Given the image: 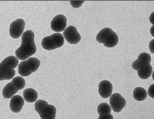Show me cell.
<instances>
[{"label": "cell", "instance_id": "6da1fadb", "mask_svg": "<svg viewBox=\"0 0 154 119\" xmlns=\"http://www.w3.org/2000/svg\"><path fill=\"white\" fill-rule=\"evenodd\" d=\"M34 33L29 30L23 34L22 43L16 50L15 54L18 59L24 60L34 55L36 52L37 47L34 42Z\"/></svg>", "mask_w": 154, "mask_h": 119}, {"label": "cell", "instance_id": "7a4b0ae2", "mask_svg": "<svg viewBox=\"0 0 154 119\" xmlns=\"http://www.w3.org/2000/svg\"><path fill=\"white\" fill-rule=\"evenodd\" d=\"M19 62L14 56H8L0 64V80H10L16 74L14 69L18 65Z\"/></svg>", "mask_w": 154, "mask_h": 119}, {"label": "cell", "instance_id": "3957f363", "mask_svg": "<svg viewBox=\"0 0 154 119\" xmlns=\"http://www.w3.org/2000/svg\"><path fill=\"white\" fill-rule=\"evenodd\" d=\"M96 39L97 42L108 48L115 47L119 41L117 34L110 28L107 27L103 28L98 33Z\"/></svg>", "mask_w": 154, "mask_h": 119}, {"label": "cell", "instance_id": "277c9868", "mask_svg": "<svg viewBox=\"0 0 154 119\" xmlns=\"http://www.w3.org/2000/svg\"><path fill=\"white\" fill-rule=\"evenodd\" d=\"M35 110L42 119H55L57 109L55 106L48 105L45 100H39L34 105Z\"/></svg>", "mask_w": 154, "mask_h": 119}, {"label": "cell", "instance_id": "5b68a950", "mask_svg": "<svg viewBox=\"0 0 154 119\" xmlns=\"http://www.w3.org/2000/svg\"><path fill=\"white\" fill-rule=\"evenodd\" d=\"M25 84V80L22 77L17 76L14 78L11 82L8 83L3 88V97L6 99L13 97L19 90L24 88Z\"/></svg>", "mask_w": 154, "mask_h": 119}, {"label": "cell", "instance_id": "8992f818", "mask_svg": "<svg viewBox=\"0 0 154 119\" xmlns=\"http://www.w3.org/2000/svg\"><path fill=\"white\" fill-rule=\"evenodd\" d=\"M41 64L40 61L36 57H30L23 61L19 64L18 72L23 77H27L38 70Z\"/></svg>", "mask_w": 154, "mask_h": 119}, {"label": "cell", "instance_id": "52a82bcc", "mask_svg": "<svg viewBox=\"0 0 154 119\" xmlns=\"http://www.w3.org/2000/svg\"><path fill=\"white\" fill-rule=\"evenodd\" d=\"M64 41V39L61 34L55 33L44 37L42 40V45L44 49L51 51L61 47L63 46Z\"/></svg>", "mask_w": 154, "mask_h": 119}, {"label": "cell", "instance_id": "ba28073f", "mask_svg": "<svg viewBox=\"0 0 154 119\" xmlns=\"http://www.w3.org/2000/svg\"><path fill=\"white\" fill-rule=\"evenodd\" d=\"M25 24V21L22 19H18L13 21L9 28L11 37L15 39L20 37L24 32Z\"/></svg>", "mask_w": 154, "mask_h": 119}, {"label": "cell", "instance_id": "9c48e42d", "mask_svg": "<svg viewBox=\"0 0 154 119\" xmlns=\"http://www.w3.org/2000/svg\"><path fill=\"white\" fill-rule=\"evenodd\" d=\"M63 35L67 42L72 44H78L81 39V36L77 28L73 26L67 27L63 31Z\"/></svg>", "mask_w": 154, "mask_h": 119}, {"label": "cell", "instance_id": "30bf717a", "mask_svg": "<svg viewBox=\"0 0 154 119\" xmlns=\"http://www.w3.org/2000/svg\"><path fill=\"white\" fill-rule=\"evenodd\" d=\"M109 103L113 111L119 113L125 107L127 102L120 94L116 93L111 96L109 99Z\"/></svg>", "mask_w": 154, "mask_h": 119}, {"label": "cell", "instance_id": "8fae6325", "mask_svg": "<svg viewBox=\"0 0 154 119\" xmlns=\"http://www.w3.org/2000/svg\"><path fill=\"white\" fill-rule=\"evenodd\" d=\"M67 26V19L63 14L57 15L51 23V27L55 32H60L64 30Z\"/></svg>", "mask_w": 154, "mask_h": 119}, {"label": "cell", "instance_id": "7c38bea8", "mask_svg": "<svg viewBox=\"0 0 154 119\" xmlns=\"http://www.w3.org/2000/svg\"><path fill=\"white\" fill-rule=\"evenodd\" d=\"M113 90L112 84L109 81L104 80L100 82L99 92L103 98H107L111 96Z\"/></svg>", "mask_w": 154, "mask_h": 119}, {"label": "cell", "instance_id": "4fadbf2b", "mask_svg": "<svg viewBox=\"0 0 154 119\" xmlns=\"http://www.w3.org/2000/svg\"><path fill=\"white\" fill-rule=\"evenodd\" d=\"M151 60L149 54L147 53H142L139 55L137 59L132 63V67L134 70L137 71L141 66L150 64Z\"/></svg>", "mask_w": 154, "mask_h": 119}, {"label": "cell", "instance_id": "5bb4252c", "mask_svg": "<svg viewBox=\"0 0 154 119\" xmlns=\"http://www.w3.org/2000/svg\"><path fill=\"white\" fill-rule=\"evenodd\" d=\"M24 105L23 98L20 95H16L11 98L10 107L13 112L19 113L22 110Z\"/></svg>", "mask_w": 154, "mask_h": 119}, {"label": "cell", "instance_id": "9a60e30c", "mask_svg": "<svg viewBox=\"0 0 154 119\" xmlns=\"http://www.w3.org/2000/svg\"><path fill=\"white\" fill-rule=\"evenodd\" d=\"M153 68L150 64L141 66L137 70L139 77L143 80H146L149 78L152 72Z\"/></svg>", "mask_w": 154, "mask_h": 119}, {"label": "cell", "instance_id": "2e32d148", "mask_svg": "<svg viewBox=\"0 0 154 119\" xmlns=\"http://www.w3.org/2000/svg\"><path fill=\"white\" fill-rule=\"evenodd\" d=\"M23 95L26 102L32 103L36 101L38 97V93L33 88H28L24 91Z\"/></svg>", "mask_w": 154, "mask_h": 119}, {"label": "cell", "instance_id": "e0dca14e", "mask_svg": "<svg viewBox=\"0 0 154 119\" xmlns=\"http://www.w3.org/2000/svg\"><path fill=\"white\" fill-rule=\"evenodd\" d=\"M147 93L146 90L141 87H137L133 92V97L137 101H142L146 99Z\"/></svg>", "mask_w": 154, "mask_h": 119}, {"label": "cell", "instance_id": "ac0fdd59", "mask_svg": "<svg viewBox=\"0 0 154 119\" xmlns=\"http://www.w3.org/2000/svg\"><path fill=\"white\" fill-rule=\"evenodd\" d=\"M97 112L100 115L111 114V108L109 104L103 102L98 106Z\"/></svg>", "mask_w": 154, "mask_h": 119}, {"label": "cell", "instance_id": "d6986e66", "mask_svg": "<svg viewBox=\"0 0 154 119\" xmlns=\"http://www.w3.org/2000/svg\"><path fill=\"white\" fill-rule=\"evenodd\" d=\"M84 2L70 1V3L73 8H78L81 7Z\"/></svg>", "mask_w": 154, "mask_h": 119}, {"label": "cell", "instance_id": "ffe728a7", "mask_svg": "<svg viewBox=\"0 0 154 119\" xmlns=\"http://www.w3.org/2000/svg\"><path fill=\"white\" fill-rule=\"evenodd\" d=\"M148 94L150 97L154 99V84H152L149 87Z\"/></svg>", "mask_w": 154, "mask_h": 119}, {"label": "cell", "instance_id": "44dd1931", "mask_svg": "<svg viewBox=\"0 0 154 119\" xmlns=\"http://www.w3.org/2000/svg\"><path fill=\"white\" fill-rule=\"evenodd\" d=\"M98 119H114V117L111 114L100 115Z\"/></svg>", "mask_w": 154, "mask_h": 119}, {"label": "cell", "instance_id": "7402d4cb", "mask_svg": "<svg viewBox=\"0 0 154 119\" xmlns=\"http://www.w3.org/2000/svg\"><path fill=\"white\" fill-rule=\"evenodd\" d=\"M149 47L150 52L154 54V39L150 42L149 44Z\"/></svg>", "mask_w": 154, "mask_h": 119}, {"label": "cell", "instance_id": "603a6c76", "mask_svg": "<svg viewBox=\"0 0 154 119\" xmlns=\"http://www.w3.org/2000/svg\"><path fill=\"white\" fill-rule=\"evenodd\" d=\"M149 21L151 24L154 26V11L150 14Z\"/></svg>", "mask_w": 154, "mask_h": 119}, {"label": "cell", "instance_id": "cb8c5ba5", "mask_svg": "<svg viewBox=\"0 0 154 119\" xmlns=\"http://www.w3.org/2000/svg\"><path fill=\"white\" fill-rule=\"evenodd\" d=\"M150 33L152 36L154 37V26H152L150 29Z\"/></svg>", "mask_w": 154, "mask_h": 119}, {"label": "cell", "instance_id": "d4e9b609", "mask_svg": "<svg viewBox=\"0 0 154 119\" xmlns=\"http://www.w3.org/2000/svg\"><path fill=\"white\" fill-rule=\"evenodd\" d=\"M152 78H153V80L154 81V71L153 72V73H152Z\"/></svg>", "mask_w": 154, "mask_h": 119}]
</instances>
